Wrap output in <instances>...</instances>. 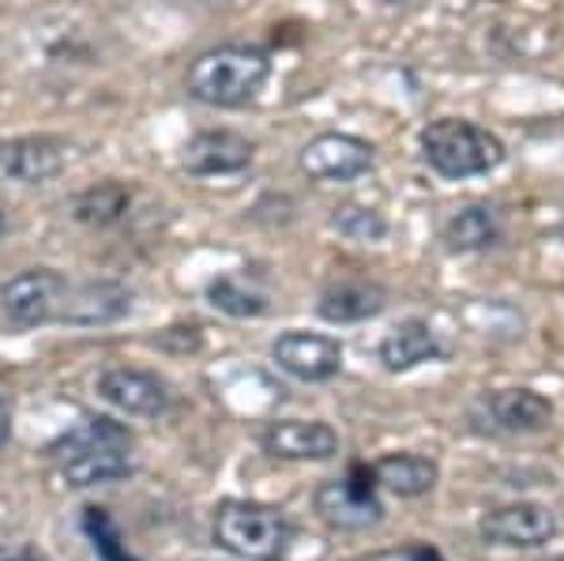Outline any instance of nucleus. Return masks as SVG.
Returning <instances> with one entry per match:
<instances>
[{
  "label": "nucleus",
  "mask_w": 564,
  "mask_h": 561,
  "mask_svg": "<svg viewBox=\"0 0 564 561\" xmlns=\"http://www.w3.org/2000/svg\"><path fill=\"white\" fill-rule=\"evenodd\" d=\"M132 445L135 438L129 427L106 419V414H87V419H79L76 427L53 441L50 456L68 486L87 490V486L129 478L135 472Z\"/></svg>",
  "instance_id": "f257e3e1"
},
{
  "label": "nucleus",
  "mask_w": 564,
  "mask_h": 561,
  "mask_svg": "<svg viewBox=\"0 0 564 561\" xmlns=\"http://www.w3.org/2000/svg\"><path fill=\"white\" fill-rule=\"evenodd\" d=\"M271 76L268 53L249 50V45H218V50L199 53L188 68V95L215 110H238L260 95Z\"/></svg>",
  "instance_id": "f03ea898"
},
{
  "label": "nucleus",
  "mask_w": 564,
  "mask_h": 561,
  "mask_svg": "<svg viewBox=\"0 0 564 561\" xmlns=\"http://www.w3.org/2000/svg\"><path fill=\"white\" fill-rule=\"evenodd\" d=\"M422 159L441 177L463 181L497 170L505 162V143L475 121L441 117V121H430L422 129Z\"/></svg>",
  "instance_id": "7ed1b4c3"
},
{
  "label": "nucleus",
  "mask_w": 564,
  "mask_h": 561,
  "mask_svg": "<svg viewBox=\"0 0 564 561\" xmlns=\"http://www.w3.org/2000/svg\"><path fill=\"white\" fill-rule=\"evenodd\" d=\"M297 528L271 505L257 501H223L215 509V542L245 561H286Z\"/></svg>",
  "instance_id": "20e7f679"
},
{
  "label": "nucleus",
  "mask_w": 564,
  "mask_h": 561,
  "mask_svg": "<svg viewBox=\"0 0 564 561\" xmlns=\"http://www.w3.org/2000/svg\"><path fill=\"white\" fill-rule=\"evenodd\" d=\"M313 509L339 531H366L384 520V505L377 497V483L366 467H354L347 478H332L313 494Z\"/></svg>",
  "instance_id": "39448f33"
},
{
  "label": "nucleus",
  "mask_w": 564,
  "mask_h": 561,
  "mask_svg": "<svg viewBox=\"0 0 564 561\" xmlns=\"http://www.w3.org/2000/svg\"><path fill=\"white\" fill-rule=\"evenodd\" d=\"M68 294V279L53 268H31L20 271L0 287V305H4L8 321L20 328H39V324L61 321Z\"/></svg>",
  "instance_id": "423d86ee"
},
{
  "label": "nucleus",
  "mask_w": 564,
  "mask_h": 561,
  "mask_svg": "<svg viewBox=\"0 0 564 561\" xmlns=\"http://www.w3.org/2000/svg\"><path fill=\"white\" fill-rule=\"evenodd\" d=\"M478 531H481V539L494 542V547L539 550L557 536V513L539 501L500 505V509L486 513V517L478 520Z\"/></svg>",
  "instance_id": "0eeeda50"
},
{
  "label": "nucleus",
  "mask_w": 564,
  "mask_h": 561,
  "mask_svg": "<svg viewBox=\"0 0 564 561\" xmlns=\"http://www.w3.org/2000/svg\"><path fill=\"white\" fill-rule=\"evenodd\" d=\"M302 170L313 181H335V185H343V181H354L361 174H369L372 162V148L361 136H350V132H324L316 136V140H308L302 148Z\"/></svg>",
  "instance_id": "6e6552de"
},
{
  "label": "nucleus",
  "mask_w": 564,
  "mask_h": 561,
  "mask_svg": "<svg viewBox=\"0 0 564 561\" xmlns=\"http://www.w3.org/2000/svg\"><path fill=\"white\" fill-rule=\"evenodd\" d=\"M95 388L109 407L132 414V419H159L170 407L166 381L135 366H106L102 374H98Z\"/></svg>",
  "instance_id": "1a4fd4ad"
},
{
  "label": "nucleus",
  "mask_w": 564,
  "mask_h": 561,
  "mask_svg": "<svg viewBox=\"0 0 564 561\" xmlns=\"http://www.w3.org/2000/svg\"><path fill=\"white\" fill-rule=\"evenodd\" d=\"M271 358L279 362V369H286L290 377L308 385L332 381L343 369V347L332 336H316V332H282L271 343Z\"/></svg>",
  "instance_id": "9d476101"
},
{
  "label": "nucleus",
  "mask_w": 564,
  "mask_h": 561,
  "mask_svg": "<svg viewBox=\"0 0 564 561\" xmlns=\"http://www.w3.org/2000/svg\"><path fill=\"white\" fill-rule=\"evenodd\" d=\"M257 155V143L241 132L230 129H207L196 132L193 140L181 148V166L196 177H218V174H238Z\"/></svg>",
  "instance_id": "9b49d317"
},
{
  "label": "nucleus",
  "mask_w": 564,
  "mask_h": 561,
  "mask_svg": "<svg viewBox=\"0 0 564 561\" xmlns=\"http://www.w3.org/2000/svg\"><path fill=\"white\" fill-rule=\"evenodd\" d=\"M0 170L20 185H45L65 170V143L53 136H15L0 143Z\"/></svg>",
  "instance_id": "f8f14e48"
},
{
  "label": "nucleus",
  "mask_w": 564,
  "mask_h": 561,
  "mask_svg": "<svg viewBox=\"0 0 564 561\" xmlns=\"http://www.w3.org/2000/svg\"><path fill=\"white\" fill-rule=\"evenodd\" d=\"M263 449L275 460H332L339 433L316 419H279L263 430Z\"/></svg>",
  "instance_id": "ddd939ff"
},
{
  "label": "nucleus",
  "mask_w": 564,
  "mask_h": 561,
  "mask_svg": "<svg viewBox=\"0 0 564 561\" xmlns=\"http://www.w3.org/2000/svg\"><path fill=\"white\" fill-rule=\"evenodd\" d=\"M132 310V291L121 283H84L65 294V310H61V321L68 324H84V328H95V324H113L121 321L124 313Z\"/></svg>",
  "instance_id": "4468645a"
},
{
  "label": "nucleus",
  "mask_w": 564,
  "mask_h": 561,
  "mask_svg": "<svg viewBox=\"0 0 564 561\" xmlns=\"http://www.w3.org/2000/svg\"><path fill=\"white\" fill-rule=\"evenodd\" d=\"M489 419L505 433H542L553 422V403L534 388H505L486 400Z\"/></svg>",
  "instance_id": "2eb2a0df"
},
{
  "label": "nucleus",
  "mask_w": 564,
  "mask_h": 561,
  "mask_svg": "<svg viewBox=\"0 0 564 561\" xmlns=\"http://www.w3.org/2000/svg\"><path fill=\"white\" fill-rule=\"evenodd\" d=\"M384 305H388L384 287L369 283V279H343V283H332L321 294L316 313H321L327 324H358V321L377 316Z\"/></svg>",
  "instance_id": "dca6fc26"
},
{
  "label": "nucleus",
  "mask_w": 564,
  "mask_h": 561,
  "mask_svg": "<svg viewBox=\"0 0 564 561\" xmlns=\"http://www.w3.org/2000/svg\"><path fill=\"white\" fill-rule=\"evenodd\" d=\"M380 362H384L388 374H406V369L422 366V362H433L444 355L441 339L425 321H403L380 339Z\"/></svg>",
  "instance_id": "f3484780"
},
{
  "label": "nucleus",
  "mask_w": 564,
  "mask_h": 561,
  "mask_svg": "<svg viewBox=\"0 0 564 561\" xmlns=\"http://www.w3.org/2000/svg\"><path fill=\"white\" fill-rule=\"evenodd\" d=\"M372 472V483L384 486L395 497H422L430 494L436 486V464L430 456H417V452H391V456L377 460V464L369 467Z\"/></svg>",
  "instance_id": "a211bd4d"
},
{
  "label": "nucleus",
  "mask_w": 564,
  "mask_h": 561,
  "mask_svg": "<svg viewBox=\"0 0 564 561\" xmlns=\"http://www.w3.org/2000/svg\"><path fill=\"white\" fill-rule=\"evenodd\" d=\"M500 212L489 204H467L444 223V241L452 252H481L500 241Z\"/></svg>",
  "instance_id": "6ab92c4d"
},
{
  "label": "nucleus",
  "mask_w": 564,
  "mask_h": 561,
  "mask_svg": "<svg viewBox=\"0 0 564 561\" xmlns=\"http://www.w3.org/2000/svg\"><path fill=\"white\" fill-rule=\"evenodd\" d=\"M132 207V188L121 181H98V185L84 188L72 204L79 223L87 226H113L124 219V212Z\"/></svg>",
  "instance_id": "aec40b11"
},
{
  "label": "nucleus",
  "mask_w": 564,
  "mask_h": 561,
  "mask_svg": "<svg viewBox=\"0 0 564 561\" xmlns=\"http://www.w3.org/2000/svg\"><path fill=\"white\" fill-rule=\"evenodd\" d=\"M207 302L215 305V310L230 313V316H260L268 313V298L260 291H252L245 279L238 276H223V279H212L207 283Z\"/></svg>",
  "instance_id": "412c9836"
},
{
  "label": "nucleus",
  "mask_w": 564,
  "mask_h": 561,
  "mask_svg": "<svg viewBox=\"0 0 564 561\" xmlns=\"http://www.w3.org/2000/svg\"><path fill=\"white\" fill-rule=\"evenodd\" d=\"M84 531L95 542V554L102 561H140L129 550V542H124L121 528L113 524L109 517V509H98V505H87L84 509Z\"/></svg>",
  "instance_id": "4be33fe9"
},
{
  "label": "nucleus",
  "mask_w": 564,
  "mask_h": 561,
  "mask_svg": "<svg viewBox=\"0 0 564 561\" xmlns=\"http://www.w3.org/2000/svg\"><path fill=\"white\" fill-rule=\"evenodd\" d=\"M332 226L343 234V238H350V241H380L388 234V219L377 212V207H366V204L335 207Z\"/></svg>",
  "instance_id": "5701e85b"
},
{
  "label": "nucleus",
  "mask_w": 564,
  "mask_h": 561,
  "mask_svg": "<svg viewBox=\"0 0 564 561\" xmlns=\"http://www.w3.org/2000/svg\"><path fill=\"white\" fill-rule=\"evenodd\" d=\"M159 347H166V350H177V355H188V350H196L199 347V328H193V324H177V328H170V332H162L159 339Z\"/></svg>",
  "instance_id": "b1692460"
},
{
  "label": "nucleus",
  "mask_w": 564,
  "mask_h": 561,
  "mask_svg": "<svg viewBox=\"0 0 564 561\" xmlns=\"http://www.w3.org/2000/svg\"><path fill=\"white\" fill-rule=\"evenodd\" d=\"M0 561H50L34 547H0Z\"/></svg>",
  "instance_id": "393cba45"
},
{
  "label": "nucleus",
  "mask_w": 564,
  "mask_h": 561,
  "mask_svg": "<svg viewBox=\"0 0 564 561\" xmlns=\"http://www.w3.org/2000/svg\"><path fill=\"white\" fill-rule=\"evenodd\" d=\"M8 427H12V414H8V403H4V396H0V445H4V438H8Z\"/></svg>",
  "instance_id": "a878e982"
},
{
  "label": "nucleus",
  "mask_w": 564,
  "mask_h": 561,
  "mask_svg": "<svg viewBox=\"0 0 564 561\" xmlns=\"http://www.w3.org/2000/svg\"><path fill=\"white\" fill-rule=\"evenodd\" d=\"M411 561H441V558H436L433 550H414V558H411Z\"/></svg>",
  "instance_id": "bb28decb"
},
{
  "label": "nucleus",
  "mask_w": 564,
  "mask_h": 561,
  "mask_svg": "<svg viewBox=\"0 0 564 561\" xmlns=\"http://www.w3.org/2000/svg\"><path fill=\"white\" fill-rule=\"evenodd\" d=\"M4 230H8V215H4V207H0V238H4Z\"/></svg>",
  "instance_id": "cd10ccee"
},
{
  "label": "nucleus",
  "mask_w": 564,
  "mask_h": 561,
  "mask_svg": "<svg viewBox=\"0 0 564 561\" xmlns=\"http://www.w3.org/2000/svg\"><path fill=\"white\" fill-rule=\"evenodd\" d=\"M550 561H564V558H550Z\"/></svg>",
  "instance_id": "c85d7f7f"
}]
</instances>
